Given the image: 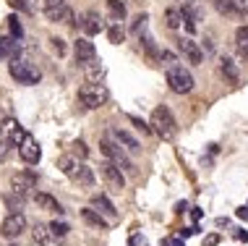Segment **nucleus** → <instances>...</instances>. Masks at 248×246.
Listing matches in <instances>:
<instances>
[{"label": "nucleus", "mask_w": 248, "mask_h": 246, "mask_svg": "<svg viewBox=\"0 0 248 246\" xmlns=\"http://www.w3.org/2000/svg\"><path fill=\"white\" fill-rule=\"evenodd\" d=\"M165 79H167V86H170L175 95H188V92L193 89V84H196L193 76H191V71L183 68V66H170Z\"/></svg>", "instance_id": "39448f33"}, {"label": "nucleus", "mask_w": 248, "mask_h": 246, "mask_svg": "<svg viewBox=\"0 0 248 246\" xmlns=\"http://www.w3.org/2000/svg\"><path fill=\"white\" fill-rule=\"evenodd\" d=\"M50 228H52V233H55L58 238H65V236H68V230H71V225L68 223H50Z\"/></svg>", "instance_id": "2f4dec72"}, {"label": "nucleus", "mask_w": 248, "mask_h": 246, "mask_svg": "<svg viewBox=\"0 0 248 246\" xmlns=\"http://www.w3.org/2000/svg\"><path fill=\"white\" fill-rule=\"evenodd\" d=\"M8 26H11V34L16 37V39H21L24 29H21V24H18V18H16V16H11V18H8Z\"/></svg>", "instance_id": "f704fd0d"}, {"label": "nucleus", "mask_w": 248, "mask_h": 246, "mask_svg": "<svg viewBox=\"0 0 248 246\" xmlns=\"http://www.w3.org/2000/svg\"><path fill=\"white\" fill-rule=\"evenodd\" d=\"M107 134L115 139V142H118L125 152H128V155H139V152H141V144H139V139H136V136H131L125 129H110Z\"/></svg>", "instance_id": "f8f14e48"}, {"label": "nucleus", "mask_w": 248, "mask_h": 246, "mask_svg": "<svg viewBox=\"0 0 248 246\" xmlns=\"http://www.w3.org/2000/svg\"><path fill=\"white\" fill-rule=\"evenodd\" d=\"M58 168L65 173V176H73L76 173V168H78V163L73 160V157H60V163H58Z\"/></svg>", "instance_id": "cd10ccee"}, {"label": "nucleus", "mask_w": 248, "mask_h": 246, "mask_svg": "<svg viewBox=\"0 0 248 246\" xmlns=\"http://www.w3.org/2000/svg\"><path fill=\"white\" fill-rule=\"evenodd\" d=\"M141 37V45H144V50H146V55L152 58V61H162V50H157V45H154V39L149 34H139Z\"/></svg>", "instance_id": "393cba45"}, {"label": "nucleus", "mask_w": 248, "mask_h": 246, "mask_svg": "<svg viewBox=\"0 0 248 246\" xmlns=\"http://www.w3.org/2000/svg\"><path fill=\"white\" fill-rule=\"evenodd\" d=\"M34 202H37V207L39 210H45V212H58V215H63V207H60V202L55 197H50V194H34Z\"/></svg>", "instance_id": "6ab92c4d"}, {"label": "nucleus", "mask_w": 248, "mask_h": 246, "mask_svg": "<svg viewBox=\"0 0 248 246\" xmlns=\"http://www.w3.org/2000/svg\"><path fill=\"white\" fill-rule=\"evenodd\" d=\"M107 11H110V16L115 24H120L125 18V3L123 0H107Z\"/></svg>", "instance_id": "b1692460"}, {"label": "nucleus", "mask_w": 248, "mask_h": 246, "mask_svg": "<svg viewBox=\"0 0 248 246\" xmlns=\"http://www.w3.org/2000/svg\"><path fill=\"white\" fill-rule=\"evenodd\" d=\"M11 189H13V194L26 197L31 189H37V173H34V170H21V173H16V176L11 178Z\"/></svg>", "instance_id": "1a4fd4ad"}, {"label": "nucleus", "mask_w": 248, "mask_h": 246, "mask_svg": "<svg viewBox=\"0 0 248 246\" xmlns=\"http://www.w3.org/2000/svg\"><path fill=\"white\" fill-rule=\"evenodd\" d=\"M31 233H34V238H37L39 246H58V241H60V238L52 233V228H50L47 223H37Z\"/></svg>", "instance_id": "dca6fc26"}, {"label": "nucleus", "mask_w": 248, "mask_h": 246, "mask_svg": "<svg viewBox=\"0 0 248 246\" xmlns=\"http://www.w3.org/2000/svg\"><path fill=\"white\" fill-rule=\"evenodd\" d=\"M128 121H131L133 126H136V129H141V134H152V126H146V123L141 121V118H136V115H131V118H128Z\"/></svg>", "instance_id": "e433bc0d"}, {"label": "nucleus", "mask_w": 248, "mask_h": 246, "mask_svg": "<svg viewBox=\"0 0 248 246\" xmlns=\"http://www.w3.org/2000/svg\"><path fill=\"white\" fill-rule=\"evenodd\" d=\"M92 207H94L97 212H102V215H107V217H118V210H115V204L110 202L105 194H97L94 199H92Z\"/></svg>", "instance_id": "412c9836"}, {"label": "nucleus", "mask_w": 248, "mask_h": 246, "mask_svg": "<svg viewBox=\"0 0 248 246\" xmlns=\"http://www.w3.org/2000/svg\"><path fill=\"white\" fill-rule=\"evenodd\" d=\"M152 131L157 134L159 139H165V142H170V139H175L178 134V123H175V118H172V113L170 108H154L152 110Z\"/></svg>", "instance_id": "f03ea898"}, {"label": "nucleus", "mask_w": 248, "mask_h": 246, "mask_svg": "<svg viewBox=\"0 0 248 246\" xmlns=\"http://www.w3.org/2000/svg\"><path fill=\"white\" fill-rule=\"evenodd\" d=\"M219 238H222L219 233H209V236L204 238V246H217V244H219Z\"/></svg>", "instance_id": "58836bf2"}, {"label": "nucleus", "mask_w": 248, "mask_h": 246, "mask_svg": "<svg viewBox=\"0 0 248 246\" xmlns=\"http://www.w3.org/2000/svg\"><path fill=\"white\" fill-rule=\"evenodd\" d=\"M219 71H222V76H225L230 84H240V71H238V66L232 63L230 58H225V61L219 63Z\"/></svg>", "instance_id": "4be33fe9"}, {"label": "nucleus", "mask_w": 248, "mask_h": 246, "mask_svg": "<svg viewBox=\"0 0 248 246\" xmlns=\"http://www.w3.org/2000/svg\"><path fill=\"white\" fill-rule=\"evenodd\" d=\"M76 149H78V155H81V157L89 155V149H86V144H84V142H76Z\"/></svg>", "instance_id": "ea45409f"}, {"label": "nucleus", "mask_w": 248, "mask_h": 246, "mask_svg": "<svg viewBox=\"0 0 248 246\" xmlns=\"http://www.w3.org/2000/svg\"><path fill=\"white\" fill-rule=\"evenodd\" d=\"M26 230V217L24 212H11L3 223H0V233L5 238H18Z\"/></svg>", "instance_id": "6e6552de"}, {"label": "nucleus", "mask_w": 248, "mask_h": 246, "mask_svg": "<svg viewBox=\"0 0 248 246\" xmlns=\"http://www.w3.org/2000/svg\"><path fill=\"white\" fill-rule=\"evenodd\" d=\"M73 55H76V61L81 63V66L94 63V61H97V48H94V42H92V39H86V37H78L76 42H73Z\"/></svg>", "instance_id": "9d476101"}, {"label": "nucleus", "mask_w": 248, "mask_h": 246, "mask_svg": "<svg viewBox=\"0 0 248 246\" xmlns=\"http://www.w3.org/2000/svg\"><path fill=\"white\" fill-rule=\"evenodd\" d=\"M178 50L183 52V58H186L188 63H193V66H199L201 61H204V52H201L199 42H193L191 37H183V39H178Z\"/></svg>", "instance_id": "4468645a"}, {"label": "nucleus", "mask_w": 248, "mask_h": 246, "mask_svg": "<svg viewBox=\"0 0 248 246\" xmlns=\"http://www.w3.org/2000/svg\"><path fill=\"white\" fill-rule=\"evenodd\" d=\"M81 29L86 32V34H99V32L105 29V24H102V18L97 16L94 11H89V13H84V21H81Z\"/></svg>", "instance_id": "a211bd4d"}, {"label": "nucleus", "mask_w": 248, "mask_h": 246, "mask_svg": "<svg viewBox=\"0 0 248 246\" xmlns=\"http://www.w3.org/2000/svg\"><path fill=\"white\" fill-rule=\"evenodd\" d=\"M165 246H183V244H180V241H175V238H167V241H165Z\"/></svg>", "instance_id": "c03bdc74"}, {"label": "nucleus", "mask_w": 248, "mask_h": 246, "mask_svg": "<svg viewBox=\"0 0 248 246\" xmlns=\"http://www.w3.org/2000/svg\"><path fill=\"white\" fill-rule=\"evenodd\" d=\"M180 21H183V11H180V8H167V11H165V24H167V29H178Z\"/></svg>", "instance_id": "a878e982"}, {"label": "nucleus", "mask_w": 248, "mask_h": 246, "mask_svg": "<svg viewBox=\"0 0 248 246\" xmlns=\"http://www.w3.org/2000/svg\"><path fill=\"white\" fill-rule=\"evenodd\" d=\"M107 99H110V92H107V86L99 84V82H89V84H84L81 89H78V102H81L86 110L102 108Z\"/></svg>", "instance_id": "20e7f679"}, {"label": "nucleus", "mask_w": 248, "mask_h": 246, "mask_svg": "<svg viewBox=\"0 0 248 246\" xmlns=\"http://www.w3.org/2000/svg\"><path fill=\"white\" fill-rule=\"evenodd\" d=\"M235 42H238V50L248 58V26H238L235 29Z\"/></svg>", "instance_id": "bb28decb"}, {"label": "nucleus", "mask_w": 248, "mask_h": 246, "mask_svg": "<svg viewBox=\"0 0 248 246\" xmlns=\"http://www.w3.org/2000/svg\"><path fill=\"white\" fill-rule=\"evenodd\" d=\"M99 149H102V155L110 157V163H115L118 168H123V170H128V173H136V168H133V160L128 157V152L120 147V144H118L110 134H105L102 139H99Z\"/></svg>", "instance_id": "7ed1b4c3"}, {"label": "nucleus", "mask_w": 248, "mask_h": 246, "mask_svg": "<svg viewBox=\"0 0 248 246\" xmlns=\"http://www.w3.org/2000/svg\"><path fill=\"white\" fill-rule=\"evenodd\" d=\"M5 204H8V210H11V212H21V210H24V197L18 194V199L13 202V197L8 194V197H5Z\"/></svg>", "instance_id": "473e14b6"}, {"label": "nucleus", "mask_w": 248, "mask_h": 246, "mask_svg": "<svg viewBox=\"0 0 248 246\" xmlns=\"http://www.w3.org/2000/svg\"><path fill=\"white\" fill-rule=\"evenodd\" d=\"M123 37H125V32L120 29V24H115V26L110 29V42H112V45H120V42H123Z\"/></svg>", "instance_id": "72a5a7b5"}, {"label": "nucleus", "mask_w": 248, "mask_h": 246, "mask_svg": "<svg viewBox=\"0 0 248 246\" xmlns=\"http://www.w3.org/2000/svg\"><path fill=\"white\" fill-rule=\"evenodd\" d=\"M18 157H21L26 165H37V163H39V157H42V149H39V144H37L34 136L26 134V136L21 139V144H18Z\"/></svg>", "instance_id": "9b49d317"}, {"label": "nucleus", "mask_w": 248, "mask_h": 246, "mask_svg": "<svg viewBox=\"0 0 248 246\" xmlns=\"http://www.w3.org/2000/svg\"><path fill=\"white\" fill-rule=\"evenodd\" d=\"M21 45H18L16 37H0V61H8V58H16Z\"/></svg>", "instance_id": "f3484780"}, {"label": "nucleus", "mask_w": 248, "mask_h": 246, "mask_svg": "<svg viewBox=\"0 0 248 246\" xmlns=\"http://www.w3.org/2000/svg\"><path fill=\"white\" fill-rule=\"evenodd\" d=\"M8 74L16 84H24V86H34L42 82V74L34 63L24 61V58H11V66H8Z\"/></svg>", "instance_id": "f257e3e1"}, {"label": "nucleus", "mask_w": 248, "mask_h": 246, "mask_svg": "<svg viewBox=\"0 0 248 246\" xmlns=\"http://www.w3.org/2000/svg\"><path fill=\"white\" fill-rule=\"evenodd\" d=\"M146 21H149V16H146V13H139V16L133 18V26H131L133 34H141V32L146 29Z\"/></svg>", "instance_id": "7c9ffc66"}, {"label": "nucleus", "mask_w": 248, "mask_h": 246, "mask_svg": "<svg viewBox=\"0 0 248 246\" xmlns=\"http://www.w3.org/2000/svg\"><path fill=\"white\" fill-rule=\"evenodd\" d=\"M84 68H86V76H89V82H99V76H102V66H99L97 61L89 63V66H84Z\"/></svg>", "instance_id": "c756f323"}, {"label": "nucleus", "mask_w": 248, "mask_h": 246, "mask_svg": "<svg viewBox=\"0 0 248 246\" xmlns=\"http://www.w3.org/2000/svg\"><path fill=\"white\" fill-rule=\"evenodd\" d=\"M212 5L217 8V13H222L227 18H240L246 13L240 0H212Z\"/></svg>", "instance_id": "2eb2a0df"}, {"label": "nucleus", "mask_w": 248, "mask_h": 246, "mask_svg": "<svg viewBox=\"0 0 248 246\" xmlns=\"http://www.w3.org/2000/svg\"><path fill=\"white\" fill-rule=\"evenodd\" d=\"M240 3H243V0H240Z\"/></svg>", "instance_id": "49530a36"}, {"label": "nucleus", "mask_w": 248, "mask_h": 246, "mask_svg": "<svg viewBox=\"0 0 248 246\" xmlns=\"http://www.w3.org/2000/svg\"><path fill=\"white\" fill-rule=\"evenodd\" d=\"M186 210H188V204H186V202H178L175 204V212H186Z\"/></svg>", "instance_id": "79ce46f5"}, {"label": "nucleus", "mask_w": 248, "mask_h": 246, "mask_svg": "<svg viewBox=\"0 0 248 246\" xmlns=\"http://www.w3.org/2000/svg\"><path fill=\"white\" fill-rule=\"evenodd\" d=\"M45 16L50 21L73 24V11L68 8V0H45Z\"/></svg>", "instance_id": "423d86ee"}, {"label": "nucleus", "mask_w": 248, "mask_h": 246, "mask_svg": "<svg viewBox=\"0 0 248 246\" xmlns=\"http://www.w3.org/2000/svg\"><path fill=\"white\" fill-rule=\"evenodd\" d=\"M81 217H84L89 225H94V228H102V230L107 228V220L102 217V212H97L94 207H84V210H81Z\"/></svg>", "instance_id": "5701e85b"}, {"label": "nucleus", "mask_w": 248, "mask_h": 246, "mask_svg": "<svg viewBox=\"0 0 248 246\" xmlns=\"http://www.w3.org/2000/svg\"><path fill=\"white\" fill-rule=\"evenodd\" d=\"M11 5H13V8H18V11H24V13H34L37 11L34 0H11Z\"/></svg>", "instance_id": "c85d7f7f"}, {"label": "nucleus", "mask_w": 248, "mask_h": 246, "mask_svg": "<svg viewBox=\"0 0 248 246\" xmlns=\"http://www.w3.org/2000/svg\"><path fill=\"white\" fill-rule=\"evenodd\" d=\"M235 215L240 217V220H248V207H238V210H235Z\"/></svg>", "instance_id": "a19ab883"}, {"label": "nucleus", "mask_w": 248, "mask_h": 246, "mask_svg": "<svg viewBox=\"0 0 248 246\" xmlns=\"http://www.w3.org/2000/svg\"><path fill=\"white\" fill-rule=\"evenodd\" d=\"M99 173H102V178H105L107 189L118 191V194L125 189V176H123V168H118L115 163H102V165H99Z\"/></svg>", "instance_id": "0eeeda50"}, {"label": "nucleus", "mask_w": 248, "mask_h": 246, "mask_svg": "<svg viewBox=\"0 0 248 246\" xmlns=\"http://www.w3.org/2000/svg\"><path fill=\"white\" fill-rule=\"evenodd\" d=\"M235 236L240 238V241H248V233H246V230H235Z\"/></svg>", "instance_id": "37998d69"}, {"label": "nucleus", "mask_w": 248, "mask_h": 246, "mask_svg": "<svg viewBox=\"0 0 248 246\" xmlns=\"http://www.w3.org/2000/svg\"><path fill=\"white\" fill-rule=\"evenodd\" d=\"M73 178H76L78 186H84V189H92V186H94V170H92L86 163H78V168H76V173H73Z\"/></svg>", "instance_id": "aec40b11"}, {"label": "nucleus", "mask_w": 248, "mask_h": 246, "mask_svg": "<svg viewBox=\"0 0 248 246\" xmlns=\"http://www.w3.org/2000/svg\"><path fill=\"white\" fill-rule=\"evenodd\" d=\"M0 136H3V139H11V142L18 147V144H21V139L26 136V131L18 126L16 118H3V121H0Z\"/></svg>", "instance_id": "ddd939ff"}, {"label": "nucleus", "mask_w": 248, "mask_h": 246, "mask_svg": "<svg viewBox=\"0 0 248 246\" xmlns=\"http://www.w3.org/2000/svg\"><path fill=\"white\" fill-rule=\"evenodd\" d=\"M50 42H52V50H55L58 55H63V52H65V42H63V39H60V37H52Z\"/></svg>", "instance_id": "4c0bfd02"}, {"label": "nucleus", "mask_w": 248, "mask_h": 246, "mask_svg": "<svg viewBox=\"0 0 248 246\" xmlns=\"http://www.w3.org/2000/svg\"><path fill=\"white\" fill-rule=\"evenodd\" d=\"M243 11H246V16H248V0H243Z\"/></svg>", "instance_id": "a18cd8bd"}, {"label": "nucleus", "mask_w": 248, "mask_h": 246, "mask_svg": "<svg viewBox=\"0 0 248 246\" xmlns=\"http://www.w3.org/2000/svg\"><path fill=\"white\" fill-rule=\"evenodd\" d=\"M13 147H16V144H13L11 139H3V142H0V163H3L5 157L11 155V149H13Z\"/></svg>", "instance_id": "c9c22d12"}]
</instances>
